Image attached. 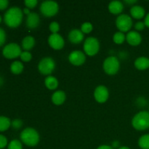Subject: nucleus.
<instances>
[{"instance_id": "4468645a", "label": "nucleus", "mask_w": 149, "mask_h": 149, "mask_svg": "<svg viewBox=\"0 0 149 149\" xmlns=\"http://www.w3.org/2000/svg\"><path fill=\"white\" fill-rule=\"evenodd\" d=\"M40 18L37 13H31L26 18V26L30 29H34L39 26Z\"/></svg>"}, {"instance_id": "e433bc0d", "label": "nucleus", "mask_w": 149, "mask_h": 149, "mask_svg": "<svg viewBox=\"0 0 149 149\" xmlns=\"http://www.w3.org/2000/svg\"><path fill=\"white\" fill-rule=\"evenodd\" d=\"M97 149H113L112 147H111L110 146L108 145H102L100 146H99Z\"/></svg>"}, {"instance_id": "c756f323", "label": "nucleus", "mask_w": 149, "mask_h": 149, "mask_svg": "<svg viewBox=\"0 0 149 149\" xmlns=\"http://www.w3.org/2000/svg\"><path fill=\"white\" fill-rule=\"evenodd\" d=\"M25 5L29 9H33L37 5V0H26L25 1Z\"/></svg>"}, {"instance_id": "9d476101", "label": "nucleus", "mask_w": 149, "mask_h": 149, "mask_svg": "<svg viewBox=\"0 0 149 149\" xmlns=\"http://www.w3.org/2000/svg\"><path fill=\"white\" fill-rule=\"evenodd\" d=\"M48 43L52 49L59 50L63 48L65 41L63 38L58 33H52L48 38Z\"/></svg>"}, {"instance_id": "473e14b6", "label": "nucleus", "mask_w": 149, "mask_h": 149, "mask_svg": "<svg viewBox=\"0 0 149 149\" xmlns=\"http://www.w3.org/2000/svg\"><path fill=\"white\" fill-rule=\"evenodd\" d=\"M6 33L5 31L1 28H0V47L5 42Z\"/></svg>"}, {"instance_id": "f257e3e1", "label": "nucleus", "mask_w": 149, "mask_h": 149, "mask_svg": "<svg viewBox=\"0 0 149 149\" xmlns=\"http://www.w3.org/2000/svg\"><path fill=\"white\" fill-rule=\"evenodd\" d=\"M4 20L9 27H17L23 20V12L17 7H10L4 14Z\"/></svg>"}, {"instance_id": "39448f33", "label": "nucleus", "mask_w": 149, "mask_h": 149, "mask_svg": "<svg viewBox=\"0 0 149 149\" xmlns=\"http://www.w3.org/2000/svg\"><path fill=\"white\" fill-rule=\"evenodd\" d=\"M59 6L56 1H45L41 4L40 11L45 17H52L58 13Z\"/></svg>"}, {"instance_id": "72a5a7b5", "label": "nucleus", "mask_w": 149, "mask_h": 149, "mask_svg": "<svg viewBox=\"0 0 149 149\" xmlns=\"http://www.w3.org/2000/svg\"><path fill=\"white\" fill-rule=\"evenodd\" d=\"M145 26H146V25H145V23H144V22L139 21V22H137V23H135V29H136L137 31H141L143 30L144 28H145Z\"/></svg>"}, {"instance_id": "5701e85b", "label": "nucleus", "mask_w": 149, "mask_h": 149, "mask_svg": "<svg viewBox=\"0 0 149 149\" xmlns=\"http://www.w3.org/2000/svg\"><path fill=\"white\" fill-rule=\"evenodd\" d=\"M11 125V122L9 118L4 116H0V132L5 131Z\"/></svg>"}, {"instance_id": "a211bd4d", "label": "nucleus", "mask_w": 149, "mask_h": 149, "mask_svg": "<svg viewBox=\"0 0 149 149\" xmlns=\"http://www.w3.org/2000/svg\"><path fill=\"white\" fill-rule=\"evenodd\" d=\"M130 14L135 19H142L146 14L145 9L140 5H134L130 9Z\"/></svg>"}, {"instance_id": "c9c22d12", "label": "nucleus", "mask_w": 149, "mask_h": 149, "mask_svg": "<svg viewBox=\"0 0 149 149\" xmlns=\"http://www.w3.org/2000/svg\"><path fill=\"white\" fill-rule=\"evenodd\" d=\"M144 23H145L146 26L149 28V13L146 15L145 17V20H144Z\"/></svg>"}, {"instance_id": "cd10ccee", "label": "nucleus", "mask_w": 149, "mask_h": 149, "mask_svg": "<svg viewBox=\"0 0 149 149\" xmlns=\"http://www.w3.org/2000/svg\"><path fill=\"white\" fill-rule=\"evenodd\" d=\"M49 31L52 32V33H58V32L60 30V26L58 23L53 21L49 24Z\"/></svg>"}, {"instance_id": "0eeeda50", "label": "nucleus", "mask_w": 149, "mask_h": 149, "mask_svg": "<svg viewBox=\"0 0 149 149\" xmlns=\"http://www.w3.org/2000/svg\"><path fill=\"white\" fill-rule=\"evenodd\" d=\"M100 49L99 41L95 37H88L84 43V52L89 56H94Z\"/></svg>"}, {"instance_id": "f03ea898", "label": "nucleus", "mask_w": 149, "mask_h": 149, "mask_svg": "<svg viewBox=\"0 0 149 149\" xmlns=\"http://www.w3.org/2000/svg\"><path fill=\"white\" fill-rule=\"evenodd\" d=\"M20 140L28 146L33 147L39 142V135L37 131L32 127H27L20 133Z\"/></svg>"}, {"instance_id": "c85d7f7f", "label": "nucleus", "mask_w": 149, "mask_h": 149, "mask_svg": "<svg viewBox=\"0 0 149 149\" xmlns=\"http://www.w3.org/2000/svg\"><path fill=\"white\" fill-rule=\"evenodd\" d=\"M20 58L24 62H29L31 60L32 55L30 52H29L28 51H24V52H22L21 55H20Z\"/></svg>"}, {"instance_id": "aec40b11", "label": "nucleus", "mask_w": 149, "mask_h": 149, "mask_svg": "<svg viewBox=\"0 0 149 149\" xmlns=\"http://www.w3.org/2000/svg\"><path fill=\"white\" fill-rule=\"evenodd\" d=\"M45 84L47 89L53 90L58 87V81L55 77L52 76H48L45 80Z\"/></svg>"}, {"instance_id": "20e7f679", "label": "nucleus", "mask_w": 149, "mask_h": 149, "mask_svg": "<svg viewBox=\"0 0 149 149\" xmlns=\"http://www.w3.org/2000/svg\"><path fill=\"white\" fill-rule=\"evenodd\" d=\"M120 64L116 57H108L103 62V68L105 72L109 75H114L119 71Z\"/></svg>"}, {"instance_id": "58836bf2", "label": "nucleus", "mask_w": 149, "mask_h": 149, "mask_svg": "<svg viewBox=\"0 0 149 149\" xmlns=\"http://www.w3.org/2000/svg\"><path fill=\"white\" fill-rule=\"evenodd\" d=\"M23 12H24L25 14H27V15H29L31 13L30 10H29V9L27 8V7H26V8H25L24 10H23Z\"/></svg>"}, {"instance_id": "2f4dec72", "label": "nucleus", "mask_w": 149, "mask_h": 149, "mask_svg": "<svg viewBox=\"0 0 149 149\" xmlns=\"http://www.w3.org/2000/svg\"><path fill=\"white\" fill-rule=\"evenodd\" d=\"M7 145V139L5 136L0 135V149L4 148Z\"/></svg>"}, {"instance_id": "2eb2a0df", "label": "nucleus", "mask_w": 149, "mask_h": 149, "mask_svg": "<svg viewBox=\"0 0 149 149\" xmlns=\"http://www.w3.org/2000/svg\"><path fill=\"white\" fill-rule=\"evenodd\" d=\"M68 39L73 44H79L84 39V33L79 29H73L68 33Z\"/></svg>"}, {"instance_id": "f704fd0d", "label": "nucleus", "mask_w": 149, "mask_h": 149, "mask_svg": "<svg viewBox=\"0 0 149 149\" xmlns=\"http://www.w3.org/2000/svg\"><path fill=\"white\" fill-rule=\"evenodd\" d=\"M9 4V1L7 0H0V10H4L7 8Z\"/></svg>"}, {"instance_id": "f3484780", "label": "nucleus", "mask_w": 149, "mask_h": 149, "mask_svg": "<svg viewBox=\"0 0 149 149\" xmlns=\"http://www.w3.org/2000/svg\"><path fill=\"white\" fill-rule=\"evenodd\" d=\"M135 66L140 71H144L149 68V58L147 57H139L135 61Z\"/></svg>"}, {"instance_id": "37998d69", "label": "nucleus", "mask_w": 149, "mask_h": 149, "mask_svg": "<svg viewBox=\"0 0 149 149\" xmlns=\"http://www.w3.org/2000/svg\"><path fill=\"white\" fill-rule=\"evenodd\" d=\"M1 15H0V23H1Z\"/></svg>"}, {"instance_id": "7ed1b4c3", "label": "nucleus", "mask_w": 149, "mask_h": 149, "mask_svg": "<svg viewBox=\"0 0 149 149\" xmlns=\"http://www.w3.org/2000/svg\"><path fill=\"white\" fill-rule=\"evenodd\" d=\"M132 125L135 130L139 131L146 130L149 128V112L143 111L134 116Z\"/></svg>"}, {"instance_id": "a878e982", "label": "nucleus", "mask_w": 149, "mask_h": 149, "mask_svg": "<svg viewBox=\"0 0 149 149\" xmlns=\"http://www.w3.org/2000/svg\"><path fill=\"white\" fill-rule=\"evenodd\" d=\"M93 25L90 22H85L81 26V31L83 33H89L93 31Z\"/></svg>"}, {"instance_id": "1a4fd4ad", "label": "nucleus", "mask_w": 149, "mask_h": 149, "mask_svg": "<svg viewBox=\"0 0 149 149\" xmlns=\"http://www.w3.org/2000/svg\"><path fill=\"white\" fill-rule=\"evenodd\" d=\"M3 55L9 59H13L20 56L22 52L21 48L17 44L10 43L6 45L2 50Z\"/></svg>"}, {"instance_id": "ea45409f", "label": "nucleus", "mask_w": 149, "mask_h": 149, "mask_svg": "<svg viewBox=\"0 0 149 149\" xmlns=\"http://www.w3.org/2000/svg\"><path fill=\"white\" fill-rule=\"evenodd\" d=\"M118 146H119V142L115 141V142L113 143V147H114V148H117Z\"/></svg>"}, {"instance_id": "6ab92c4d", "label": "nucleus", "mask_w": 149, "mask_h": 149, "mask_svg": "<svg viewBox=\"0 0 149 149\" xmlns=\"http://www.w3.org/2000/svg\"><path fill=\"white\" fill-rule=\"evenodd\" d=\"M65 98H66V96H65V93L62 90H58L54 93L52 95V103L57 106L62 105L65 102Z\"/></svg>"}, {"instance_id": "393cba45", "label": "nucleus", "mask_w": 149, "mask_h": 149, "mask_svg": "<svg viewBox=\"0 0 149 149\" xmlns=\"http://www.w3.org/2000/svg\"><path fill=\"white\" fill-rule=\"evenodd\" d=\"M125 39H126V36H125V35L124 34V33H122V32H116V33L113 34V42H114V43L117 44V45H121V44H122L125 42Z\"/></svg>"}, {"instance_id": "b1692460", "label": "nucleus", "mask_w": 149, "mask_h": 149, "mask_svg": "<svg viewBox=\"0 0 149 149\" xmlns=\"http://www.w3.org/2000/svg\"><path fill=\"white\" fill-rule=\"evenodd\" d=\"M138 146L141 149H149V134L142 135L139 138Z\"/></svg>"}, {"instance_id": "423d86ee", "label": "nucleus", "mask_w": 149, "mask_h": 149, "mask_svg": "<svg viewBox=\"0 0 149 149\" xmlns=\"http://www.w3.org/2000/svg\"><path fill=\"white\" fill-rule=\"evenodd\" d=\"M55 68V63L50 57L42 58L38 65V70L43 75H49Z\"/></svg>"}, {"instance_id": "9b49d317", "label": "nucleus", "mask_w": 149, "mask_h": 149, "mask_svg": "<svg viewBox=\"0 0 149 149\" xmlns=\"http://www.w3.org/2000/svg\"><path fill=\"white\" fill-rule=\"evenodd\" d=\"M68 60L71 64L79 66V65H81L84 63L86 61V56L84 52H82L81 51L74 50L70 53L69 56H68Z\"/></svg>"}, {"instance_id": "f8f14e48", "label": "nucleus", "mask_w": 149, "mask_h": 149, "mask_svg": "<svg viewBox=\"0 0 149 149\" xmlns=\"http://www.w3.org/2000/svg\"><path fill=\"white\" fill-rule=\"evenodd\" d=\"M109 90L107 87L103 85L97 86L94 92L95 99L97 102L100 103H103L109 98Z\"/></svg>"}, {"instance_id": "79ce46f5", "label": "nucleus", "mask_w": 149, "mask_h": 149, "mask_svg": "<svg viewBox=\"0 0 149 149\" xmlns=\"http://www.w3.org/2000/svg\"><path fill=\"white\" fill-rule=\"evenodd\" d=\"M2 83H3V79H1V77H0V86L2 84Z\"/></svg>"}, {"instance_id": "dca6fc26", "label": "nucleus", "mask_w": 149, "mask_h": 149, "mask_svg": "<svg viewBox=\"0 0 149 149\" xmlns=\"http://www.w3.org/2000/svg\"><path fill=\"white\" fill-rule=\"evenodd\" d=\"M124 10V5L120 1H112L109 4V10L111 13L114 15L120 14Z\"/></svg>"}, {"instance_id": "412c9836", "label": "nucleus", "mask_w": 149, "mask_h": 149, "mask_svg": "<svg viewBox=\"0 0 149 149\" xmlns=\"http://www.w3.org/2000/svg\"><path fill=\"white\" fill-rule=\"evenodd\" d=\"M35 45V39L33 36H27L23 39L22 41V47L25 50L28 51L34 47Z\"/></svg>"}, {"instance_id": "4c0bfd02", "label": "nucleus", "mask_w": 149, "mask_h": 149, "mask_svg": "<svg viewBox=\"0 0 149 149\" xmlns=\"http://www.w3.org/2000/svg\"><path fill=\"white\" fill-rule=\"evenodd\" d=\"M125 2L127 3V4H134V3H136L137 1L136 0H131V1H130V0H127H127H125Z\"/></svg>"}, {"instance_id": "a19ab883", "label": "nucleus", "mask_w": 149, "mask_h": 149, "mask_svg": "<svg viewBox=\"0 0 149 149\" xmlns=\"http://www.w3.org/2000/svg\"><path fill=\"white\" fill-rule=\"evenodd\" d=\"M118 149H130L129 147H127V146H122L120 148H119Z\"/></svg>"}, {"instance_id": "bb28decb", "label": "nucleus", "mask_w": 149, "mask_h": 149, "mask_svg": "<svg viewBox=\"0 0 149 149\" xmlns=\"http://www.w3.org/2000/svg\"><path fill=\"white\" fill-rule=\"evenodd\" d=\"M8 149H23L21 142L18 140H13L9 143Z\"/></svg>"}, {"instance_id": "ddd939ff", "label": "nucleus", "mask_w": 149, "mask_h": 149, "mask_svg": "<svg viewBox=\"0 0 149 149\" xmlns=\"http://www.w3.org/2000/svg\"><path fill=\"white\" fill-rule=\"evenodd\" d=\"M126 40L132 46H138L142 42V37L138 31H131L127 34Z\"/></svg>"}, {"instance_id": "7c9ffc66", "label": "nucleus", "mask_w": 149, "mask_h": 149, "mask_svg": "<svg viewBox=\"0 0 149 149\" xmlns=\"http://www.w3.org/2000/svg\"><path fill=\"white\" fill-rule=\"evenodd\" d=\"M11 125L14 129H20L23 126V122L20 119H15L11 122Z\"/></svg>"}, {"instance_id": "4be33fe9", "label": "nucleus", "mask_w": 149, "mask_h": 149, "mask_svg": "<svg viewBox=\"0 0 149 149\" xmlns=\"http://www.w3.org/2000/svg\"><path fill=\"white\" fill-rule=\"evenodd\" d=\"M23 68H24V66H23V63L17 61H14L10 65V70L15 74H20L23 71Z\"/></svg>"}, {"instance_id": "6e6552de", "label": "nucleus", "mask_w": 149, "mask_h": 149, "mask_svg": "<svg viewBox=\"0 0 149 149\" xmlns=\"http://www.w3.org/2000/svg\"><path fill=\"white\" fill-rule=\"evenodd\" d=\"M116 27L121 32L128 31L132 26V17L126 14H122L116 18Z\"/></svg>"}]
</instances>
